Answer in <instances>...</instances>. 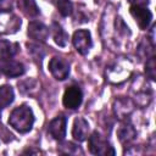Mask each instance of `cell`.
<instances>
[{"label": "cell", "instance_id": "4", "mask_svg": "<svg viewBox=\"0 0 156 156\" xmlns=\"http://www.w3.org/2000/svg\"><path fill=\"white\" fill-rule=\"evenodd\" d=\"M21 27V20L10 11H0V34H13Z\"/></svg>", "mask_w": 156, "mask_h": 156}, {"label": "cell", "instance_id": "6", "mask_svg": "<svg viewBox=\"0 0 156 156\" xmlns=\"http://www.w3.org/2000/svg\"><path fill=\"white\" fill-rule=\"evenodd\" d=\"M73 45L76 48V50L82 54V55H87L93 45V40H91V35L90 32L87 29H78L74 32L73 38H72Z\"/></svg>", "mask_w": 156, "mask_h": 156}, {"label": "cell", "instance_id": "1", "mask_svg": "<svg viewBox=\"0 0 156 156\" xmlns=\"http://www.w3.org/2000/svg\"><path fill=\"white\" fill-rule=\"evenodd\" d=\"M34 123V115L29 106L21 105L12 110L9 117V124L18 133H27L32 129Z\"/></svg>", "mask_w": 156, "mask_h": 156}, {"label": "cell", "instance_id": "16", "mask_svg": "<svg viewBox=\"0 0 156 156\" xmlns=\"http://www.w3.org/2000/svg\"><path fill=\"white\" fill-rule=\"evenodd\" d=\"M51 29H52V37H54L55 43L58 46H62V48L66 46L67 43H68V34L65 32V29L56 22L52 23Z\"/></svg>", "mask_w": 156, "mask_h": 156}, {"label": "cell", "instance_id": "25", "mask_svg": "<svg viewBox=\"0 0 156 156\" xmlns=\"http://www.w3.org/2000/svg\"><path fill=\"white\" fill-rule=\"evenodd\" d=\"M0 1H1V0H0Z\"/></svg>", "mask_w": 156, "mask_h": 156}, {"label": "cell", "instance_id": "7", "mask_svg": "<svg viewBox=\"0 0 156 156\" xmlns=\"http://www.w3.org/2000/svg\"><path fill=\"white\" fill-rule=\"evenodd\" d=\"M82 101H83V93L79 87L71 85L65 90V94L62 98V102L65 107L69 110H76L80 106Z\"/></svg>", "mask_w": 156, "mask_h": 156}, {"label": "cell", "instance_id": "3", "mask_svg": "<svg viewBox=\"0 0 156 156\" xmlns=\"http://www.w3.org/2000/svg\"><path fill=\"white\" fill-rule=\"evenodd\" d=\"M89 150L94 155H102V156L115 155L113 147L98 132H94L91 136H89Z\"/></svg>", "mask_w": 156, "mask_h": 156}, {"label": "cell", "instance_id": "14", "mask_svg": "<svg viewBox=\"0 0 156 156\" xmlns=\"http://www.w3.org/2000/svg\"><path fill=\"white\" fill-rule=\"evenodd\" d=\"M117 135L121 143L123 144H128L130 141H133L136 136V130L135 128L130 124V123H122L121 127L117 129Z\"/></svg>", "mask_w": 156, "mask_h": 156}, {"label": "cell", "instance_id": "8", "mask_svg": "<svg viewBox=\"0 0 156 156\" xmlns=\"http://www.w3.org/2000/svg\"><path fill=\"white\" fill-rule=\"evenodd\" d=\"M49 71L57 80H65L69 76V63L62 57H52L49 62Z\"/></svg>", "mask_w": 156, "mask_h": 156}, {"label": "cell", "instance_id": "2", "mask_svg": "<svg viewBox=\"0 0 156 156\" xmlns=\"http://www.w3.org/2000/svg\"><path fill=\"white\" fill-rule=\"evenodd\" d=\"M132 68L129 60H118L106 69V79L111 83H122L130 76Z\"/></svg>", "mask_w": 156, "mask_h": 156}, {"label": "cell", "instance_id": "15", "mask_svg": "<svg viewBox=\"0 0 156 156\" xmlns=\"http://www.w3.org/2000/svg\"><path fill=\"white\" fill-rule=\"evenodd\" d=\"M20 50L18 44L7 40H0V60L12 58Z\"/></svg>", "mask_w": 156, "mask_h": 156}, {"label": "cell", "instance_id": "21", "mask_svg": "<svg viewBox=\"0 0 156 156\" xmlns=\"http://www.w3.org/2000/svg\"><path fill=\"white\" fill-rule=\"evenodd\" d=\"M145 73L147 76V78H150L151 80H155L156 78V60L154 56H150L146 61L145 65Z\"/></svg>", "mask_w": 156, "mask_h": 156}, {"label": "cell", "instance_id": "19", "mask_svg": "<svg viewBox=\"0 0 156 156\" xmlns=\"http://www.w3.org/2000/svg\"><path fill=\"white\" fill-rule=\"evenodd\" d=\"M22 6H23V10L26 11V13L32 17H35L40 13V10L38 7L35 0H22Z\"/></svg>", "mask_w": 156, "mask_h": 156}, {"label": "cell", "instance_id": "10", "mask_svg": "<svg viewBox=\"0 0 156 156\" xmlns=\"http://www.w3.org/2000/svg\"><path fill=\"white\" fill-rule=\"evenodd\" d=\"M66 127H67V118L62 115L55 117L50 123H49V127H48V130L50 133V135L55 139H63L65 135H66Z\"/></svg>", "mask_w": 156, "mask_h": 156}, {"label": "cell", "instance_id": "22", "mask_svg": "<svg viewBox=\"0 0 156 156\" xmlns=\"http://www.w3.org/2000/svg\"><path fill=\"white\" fill-rule=\"evenodd\" d=\"M132 4H136V5H144L146 6L149 4V0H129Z\"/></svg>", "mask_w": 156, "mask_h": 156}, {"label": "cell", "instance_id": "17", "mask_svg": "<svg viewBox=\"0 0 156 156\" xmlns=\"http://www.w3.org/2000/svg\"><path fill=\"white\" fill-rule=\"evenodd\" d=\"M15 99V93L11 85H1L0 87V106L6 107L9 106Z\"/></svg>", "mask_w": 156, "mask_h": 156}, {"label": "cell", "instance_id": "12", "mask_svg": "<svg viewBox=\"0 0 156 156\" xmlns=\"http://www.w3.org/2000/svg\"><path fill=\"white\" fill-rule=\"evenodd\" d=\"M133 102L127 98H118L113 104V111L117 118H127L133 111Z\"/></svg>", "mask_w": 156, "mask_h": 156}, {"label": "cell", "instance_id": "23", "mask_svg": "<svg viewBox=\"0 0 156 156\" xmlns=\"http://www.w3.org/2000/svg\"><path fill=\"white\" fill-rule=\"evenodd\" d=\"M46 1H50V2H55L56 0H46Z\"/></svg>", "mask_w": 156, "mask_h": 156}, {"label": "cell", "instance_id": "24", "mask_svg": "<svg viewBox=\"0 0 156 156\" xmlns=\"http://www.w3.org/2000/svg\"><path fill=\"white\" fill-rule=\"evenodd\" d=\"M0 115H1V106H0Z\"/></svg>", "mask_w": 156, "mask_h": 156}, {"label": "cell", "instance_id": "11", "mask_svg": "<svg viewBox=\"0 0 156 156\" xmlns=\"http://www.w3.org/2000/svg\"><path fill=\"white\" fill-rule=\"evenodd\" d=\"M49 28L38 21H32L28 24V35L37 41H45L49 38Z\"/></svg>", "mask_w": 156, "mask_h": 156}, {"label": "cell", "instance_id": "18", "mask_svg": "<svg viewBox=\"0 0 156 156\" xmlns=\"http://www.w3.org/2000/svg\"><path fill=\"white\" fill-rule=\"evenodd\" d=\"M56 6H57V10L60 12L61 16L63 17H67V16H71L72 12H73V5L69 0H56Z\"/></svg>", "mask_w": 156, "mask_h": 156}, {"label": "cell", "instance_id": "9", "mask_svg": "<svg viewBox=\"0 0 156 156\" xmlns=\"http://www.w3.org/2000/svg\"><path fill=\"white\" fill-rule=\"evenodd\" d=\"M0 72L6 77H20L24 73L23 63L15 60H0Z\"/></svg>", "mask_w": 156, "mask_h": 156}, {"label": "cell", "instance_id": "20", "mask_svg": "<svg viewBox=\"0 0 156 156\" xmlns=\"http://www.w3.org/2000/svg\"><path fill=\"white\" fill-rule=\"evenodd\" d=\"M58 151L61 154H65V155H74V154H78V152L79 154H83L82 150L77 145H74V144H72L69 141H66V143L61 144L58 146Z\"/></svg>", "mask_w": 156, "mask_h": 156}, {"label": "cell", "instance_id": "5", "mask_svg": "<svg viewBox=\"0 0 156 156\" xmlns=\"http://www.w3.org/2000/svg\"><path fill=\"white\" fill-rule=\"evenodd\" d=\"M129 12L133 16V18L135 20V22L140 29H147V27L150 26L151 20H152V13L146 6L132 4Z\"/></svg>", "mask_w": 156, "mask_h": 156}, {"label": "cell", "instance_id": "13", "mask_svg": "<svg viewBox=\"0 0 156 156\" xmlns=\"http://www.w3.org/2000/svg\"><path fill=\"white\" fill-rule=\"evenodd\" d=\"M88 134H89V123L82 117L76 118L72 127V136L78 141H84L88 138Z\"/></svg>", "mask_w": 156, "mask_h": 156}]
</instances>
